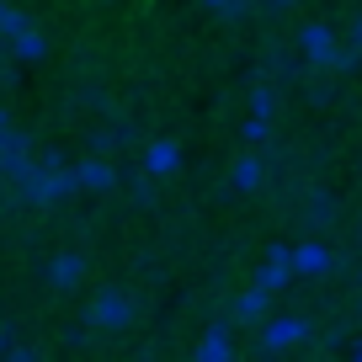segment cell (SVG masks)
I'll list each match as a JSON object with an SVG mask.
<instances>
[{
	"label": "cell",
	"instance_id": "obj_8",
	"mask_svg": "<svg viewBox=\"0 0 362 362\" xmlns=\"http://www.w3.org/2000/svg\"><path fill=\"white\" fill-rule=\"evenodd\" d=\"M139 165H144L149 176H170V170H181V144L176 139H155V144H144Z\"/></svg>",
	"mask_w": 362,
	"mask_h": 362
},
{
	"label": "cell",
	"instance_id": "obj_7",
	"mask_svg": "<svg viewBox=\"0 0 362 362\" xmlns=\"http://www.w3.org/2000/svg\"><path fill=\"white\" fill-rule=\"evenodd\" d=\"M75 181H80V192H112L117 170L107 165L102 155H86V160H75Z\"/></svg>",
	"mask_w": 362,
	"mask_h": 362
},
{
	"label": "cell",
	"instance_id": "obj_18",
	"mask_svg": "<svg viewBox=\"0 0 362 362\" xmlns=\"http://www.w3.org/2000/svg\"><path fill=\"white\" fill-rule=\"evenodd\" d=\"M128 192H134V203H139V208H149V203H155V187H149V170H144V165H139L134 176H128Z\"/></svg>",
	"mask_w": 362,
	"mask_h": 362
},
{
	"label": "cell",
	"instance_id": "obj_20",
	"mask_svg": "<svg viewBox=\"0 0 362 362\" xmlns=\"http://www.w3.org/2000/svg\"><path fill=\"white\" fill-rule=\"evenodd\" d=\"M123 139H128L123 128H117V134H102V128H96V134H90V155H112V149L123 144Z\"/></svg>",
	"mask_w": 362,
	"mask_h": 362
},
{
	"label": "cell",
	"instance_id": "obj_16",
	"mask_svg": "<svg viewBox=\"0 0 362 362\" xmlns=\"http://www.w3.org/2000/svg\"><path fill=\"white\" fill-rule=\"evenodd\" d=\"M27 11L22 6H6V0H0V37H16V33H27Z\"/></svg>",
	"mask_w": 362,
	"mask_h": 362
},
{
	"label": "cell",
	"instance_id": "obj_14",
	"mask_svg": "<svg viewBox=\"0 0 362 362\" xmlns=\"http://www.w3.org/2000/svg\"><path fill=\"white\" fill-rule=\"evenodd\" d=\"M22 155H33V139H27L16 123H6L0 128V165H11V160H22Z\"/></svg>",
	"mask_w": 362,
	"mask_h": 362
},
{
	"label": "cell",
	"instance_id": "obj_13",
	"mask_svg": "<svg viewBox=\"0 0 362 362\" xmlns=\"http://www.w3.org/2000/svg\"><path fill=\"white\" fill-rule=\"evenodd\" d=\"M11 54H16V64H37V59L48 54V37L37 33V27H27V33L11 37Z\"/></svg>",
	"mask_w": 362,
	"mask_h": 362
},
{
	"label": "cell",
	"instance_id": "obj_19",
	"mask_svg": "<svg viewBox=\"0 0 362 362\" xmlns=\"http://www.w3.org/2000/svg\"><path fill=\"white\" fill-rule=\"evenodd\" d=\"M250 112H256V117H272V112H277V96H272V86H250Z\"/></svg>",
	"mask_w": 362,
	"mask_h": 362
},
{
	"label": "cell",
	"instance_id": "obj_28",
	"mask_svg": "<svg viewBox=\"0 0 362 362\" xmlns=\"http://www.w3.org/2000/svg\"><path fill=\"white\" fill-rule=\"evenodd\" d=\"M357 240H362V218H357Z\"/></svg>",
	"mask_w": 362,
	"mask_h": 362
},
{
	"label": "cell",
	"instance_id": "obj_11",
	"mask_svg": "<svg viewBox=\"0 0 362 362\" xmlns=\"http://www.w3.org/2000/svg\"><path fill=\"white\" fill-rule=\"evenodd\" d=\"M336 214H341V203H336V192H325V187H315V192L304 197L309 229H330V224H336Z\"/></svg>",
	"mask_w": 362,
	"mask_h": 362
},
{
	"label": "cell",
	"instance_id": "obj_1",
	"mask_svg": "<svg viewBox=\"0 0 362 362\" xmlns=\"http://www.w3.org/2000/svg\"><path fill=\"white\" fill-rule=\"evenodd\" d=\"M309 341H315V320H304V315H267L256 325V346H250V357H277V351L309 346Z\"/></svg>",
	"mask_w": 362,
	"mask_h": 362
},
{
	"label": "cell",
	"instance_id": "obj_15",
	"mask_svg": "<svg viewBox=\"0 0 362 362\" xmlns=\"http://www.w3.org/2000/svg\"><path fill=\"white\" fill-rule=\"evenodd\" d=\"M357 64H362V48H357V43H336V48H330V59H325L320 69H330V75H351Z\"/></svg>",
	"mask_w": 362,
	"mask_h": 362
},
{
	"label": "cell",
	"instance_id": "obj_2",
	"mask_svg": "<svg viewBox=\"0 0 362 362\" xmlns=\"http://www.w3.org/2000/svg\"><path fill=\"white\" fill-rule=\"evenodd\" d=\"M134 320H139V304L128 288H96V298L86 304V325L107 330V336H123Z\"/></svg>",
	"mask_w": 362,
	"mask_h": 362
},
{
	"label": "cell",
	"instance_id": "obj_26",
	"mask_svg": "<svg viewBox=\"0 0 362 362\" xmlns=\"http://www.w3.org/2000/svg\"><path fill=\"white\" fill-rule=\"evenodd\" d=\"M351 362H362V341H351Z\"/></svg>",
	"mask_w": 362,
	"mask_h": 362
},
{
	"label": "cell",
	"instance_id": "obj_3",
	"mask_svg": "<svg viewBox=\"0 0 362 362\" xmlns=\"http://www.w3.org/2000/svg\"><path fill=\"white\" fill-rule=\"evenodd\" d=\"M250 283H256V288H267V293H283V288L293 283V245H283V240H272Z\"/></svg>",
	"mask_w": 362,
	"mask_h": 362
},
{
	"label": "cell",
	"instance_id": "obj_17",
	"mask_svg": "<svg viewBox=\"0 0 362 362\" xmlns=\"http://www.w3.org/2000/svg\"><path fill=\"white\" fill-rule=\"evenodd\" d=\"M240 139H245L250 149L267 144V139H272V117H256V112H250V117H245V128H240Z\"/></svg>",
	"mask_w": 362,
	"mask_h": 362
},
{
	"label": "cell",
	"instance_id": "obj_24",
	"mask_svg": "<svg viewBox=\"0 0 362 362\" xmlns=\"http://www.w3.org/2000/svg\"><path fill=\"white\" fill-rule=\"evenodd\" d=\"M256 6H277V11H283V6H298V0H256Z\"/></svg>",
	"mask_w": 362,
	"mask_h": 362
},
{
	"label": "cell",
	"instance_id": "obj_6",
	"mask_svg": "<svg viewBox=\"0 0 362 362\" xmlns=\"http://www.w3.org/2000/svg\"><path fill=\"white\" fill-rule=\"evenodd\" d=\"M336 43H341V37H336V27H325V22H309V27H298V54L309 59V69H320V64H325Z\"/></svg>",
	"mask_w": 362,
	"mask_h": 362
},
{
	"label": "cell",
	"instance_id": "obj_10",
	"mask_svg": "<svg viewBox=\"0 0 362 362\" xmlns=\"http://www.w3.org/2000/svg\"><path fill=\"white\" fill-rule=\"evenodd\" d=\"M235 351H240V346H235V336H229L224 320H218V325H208V336L197 341V357H203V362H229Z\"/></svg>",
	"mask_w": 362,
	"mask_h": 362
},
{
	"label": "cell",
	"instance_id": "obj_4",
	"mask_svg": "<svg viewBox=\"0 0 362 362\" xmlns=\"http://www.w3.org/2000/svg\"><path fill=\"white\" fill-rule=\"evenodd\" d=\"M43 277H48V288H54V293H75V288L86 283V256H75V250H59V256H48Z\"/></svg>",
	"mask_w": 362,
	"mask_h": 362
},
{
	"label": "cell",
	"instance_id": "obj_5",
	"mask_svg": "<svg viewBox=\"0 0 362 362\" xmlns=\"http://www.w3.org/2000/svg\"><path fill=\"white\" fill-rule=\"evenodd\" d=\"M330 267H336V256H330L325 240H298L293 245V277H309V283H315V277H325Z\"/></svg>",
	"mask_w": 362,
	"mask_h": 362
},
{
	"label": "cell",
	"instance_id": "obj_22",
	"mask_svg": "<svg viewBox=\"0 0 362 362\" xmlns=\"http://www.w3.org/2000/svg\"><path fill=\"white\" fill-rule=\"evenodd\" d=\"M203 6H214V11H224V16H240V11H245V0H203Z\"/></svg>",
	"mask_w": 362,
	"mask_h": 362
},
{
	"label": "cell",
	"instance_id": "obj_29",
	"mask_svg": "<svg viewBox=\"0 0 362 362\" xmlns=\"http://www.w3.org/2000/svg\"><path fill=\"white\" fill-rule=\"evenodd\" d=\"M357 288H362V267H357Z\"/></svg>",
	"mask_w": 362,
	"mask_h": 362
},
{
	"label": "cell",
	"instance_id": "obj_9",
	"mask_svg": "<svg viewBox=\"0 0 362 362\" xmlns=\"http://www.w3.org/2000/svg\"><path fill=\"white\" fill-rule=\"evenodd\" d=\"M267 315H272V293H267V288H256V283H250L245 293L235 298V320H240V325H261Z\"/></svg>",
	"mask_w": 362,
	"mask_h": 362
},
{
	"label": "cell",
	"instance_id": "obj_25",
	"mask_svg": "<svg viewBox=\"0 0 362 362\" xmlns=\"http://www.w3.org/2000/svg\"><path fill=\"white\" fill-rule=\"evenodd\" d=\"M6 351H11V336H6V330H0V357H6Z\"/></svg>",
	"mask_w": 362,
	"mask_h": 362
},
{
	"label": "cell",
	"instance_id": "obj_21",
	"mask_svg": "<svg viewBox=\"0 0 362 362\" xmlns=\"http://www.w3.org/2000/svg\"><path fill=\"white\" fill-rule=\"evenodd\" d=\"M341 325H346V320H341ZM341 325H336V330H325L320 341H309V346H315V351H336L341 341H346V330H341Z\"/></svg>",
	"mask_w": 362,
	"mask_h": 362
},
{
	"label": "cell",
	"instance_id": "obj_27",
	"mask_svg": "<svg viewBox=\"0 0 362 362\" xmlns=\"http://www.w3.org/2000/svg\"><path fill=\"white\" fill-rule=\"evenodd\" d=\"M6 123H11V112H6V107H0V128H6Z\"/></svg>",
	"mask_w": 362,
	"mask_h": 362
},
{
	"label": "cell",
	"instance_id": "obj_23",
	"mask_svg": "<svg viewBox=\"0 0 362 362\" xmlns=\"http://www.w3.org/2000/svg\"><path fill=\"white\" fill-rule=\"evenodd\" d=\"M346 43H357V48H362V16H351V37H346Z\"/></svg>",
	"mask_w": 362,
	"mask_h": 362
},
{
	"label": "cell",
	"instance_id": "obj_12",
	"mask_svg": "<svg viewBox=\"0 0 362 362\" xmlns=\"http://www.w3.org/2000/svg\"><path fill=\"white\" fill-rule=\"evenodd\" d=\"M229 181H235V192H261V181H267V160L261 155H240L229 165Z\"/></svg>",
	"mask_w": 362,
	"mask_h": 362
}]
</instances>
